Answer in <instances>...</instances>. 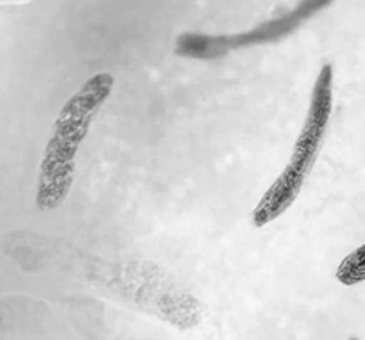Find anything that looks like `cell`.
I'll use <instances>...</instances> for the list:
<instances>
[{"label":"cell","mask_w":365,"mask_h":340,"mask_svg":"<svg viewBox=\"0 0 365 340\" xmlns=\"http://www.w3.org/2000/svg\"><path fill=\"white\" fill-rule=\"evenodd\" d=\"M349 340H359V339H349Z\"/></svg>","instance_id":"6"},{"label":"cell","mask_w":365,"mask_h":340,"mask_svg":"<svg viewBox=\"0 0 365 340\" xmlns=\"http://www.w3.org/2000/svg\"><path fill=\"white\" fill-rule=\"evenodd\" d=\"M307 177L309 175L287 164V168L282 171V175L273 182V185L264 192L259 205L253 210V225L257 228H262L278 220L282 214L287 212L289 207L298 200Z\"/></svg>","instance_id":"4"},{"label":"cell","mask_w":365,"mask_h":340,"mask_svg":"<svg viewBox=\"0 0 365 340\" xmlns=\"http://www.w3.org/2000/svg\"><path fill=\"white\" fill-rule=\"evenodd\" d=\"M337 280L348 287L365 282V244L342 260L337 269Z\"/></svg>","instance_id":"5"},{"label":"cell","mask_w":365,"mask_h":340,"mask_svg":"<svg viewBox=\"0 0 365 340\" xmlns=\"http://www.w3.org/2000/svg\"><path fill=\"white\" fill-rule=\"evenodd\" d=\"M331 109H334V68L331 64H324L314 84L307 120L296 139L291 163H289L305 175L310 173L319 155L321 145H323L324 134L330 123Z\"/></svg>","instance_id":"3"},{"label":"cell","mask_w":365,"mask_h":340,"mask_svg":"<svg viewBox=\"0 0 365 340\" xmlns=\"http://www.w3.org/2000/svg\"><path fill=\"white\" fill-rule=\"evenodd\" d=\"M113 86L110 73L93 75L61 109L39 164L36 191L39 210H53L66 200L73 184L75 157L81 143L88 135L96 113L109 98Z\"/></svg>","instance_id":"1"},{"label":"cell","mask_w":365,"mask_h":340,"mask_svg":"<svg viewBox=\"0 0 365 340\" xmlns=\"http://www.w3.org/2000/svg\"><path fill=\"white\" fill-rule=\"evenodd\" d=\"M334 2L335 0H302L287 13L262 21L257 27L239 32V34L210 36L200 34V32H184L177 38L175 52L180 57L209 61L227 56L232 50L278 43L298 31L303 24L312 20L317 13L330 7Z\"/></svg>","instance_id":"2"}]
</instances>
